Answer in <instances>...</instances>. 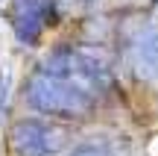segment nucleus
Wrapping results in <instances>:
<instances>
[{
  "mask_svg": "<svg viewBox=\"0 0 158 156\" xmlns=\"http://www.w3.org/2000/svg\"><path fill=\"white\" fill-rule=\"evenodd\" d=\"M41 74H50L56 80H68L97 97L111 86V56L102 47L91 44H76V47H59L47 53L38 65Z\"/></svg>",
  "mask_w": 158,
  "mask_h": 156,
  "instance_id": "nucleus-1",
  "label": "nucleus"
},
{
  "mask_svg": "<svg viewBox=\"0 0 158 156\" xmlns=\"http://www.w3.org/2000/svg\"><path fill=\"white\" fill-rule=\"evenodd\" d=\"M23 97L32 106L35 112H44V115H64V118H79L88 115L91 106L97 103V97H91L88 91H82L79 86L68 80H56L50 74H41L35 71L27 80L23 88Z\"/></svg>",
  "mask_w": 158,
  "mask_h": 156,
  "instance_id": "nucleus-2",
  "label": "nucleus"
},
{
  "mask_svg": "<svg viewBox=\"0 0 158 156\" xmlns=\"http://www.w3.org/2000/svg\"><path fill=\"white\" fill-rule=\"evenodd\" d=\"M12 150L15 156H64L73 145V133L62 124L23 118L12 127Z\"/></svg>",
  "mask_w": 158,
  "mask_h": 156,
  "instance_id": "nucleus-3",
  "label": "nucleus"
},
{
  "mask_svg": "<svg viewBox=\"0 0 158 156\" xmlns=\"http://www.w3.org/2000/svg\"><path fill=\"white\" fill-rule=\"evenodd\" d=\"M53 0H15V35L21 44H38L41 29L56 21Z\"/></svg>",
  "mask_w": 158,
  "mask_h": 156,
  "instance_id": "nucleus-4",
  "label": "nucleus"
},
{
  "mask_svg": "<svg viewBox=\"0 0 158 156\" xmlns=\"http://www.w3.org/2000/svg\"><path fill=\"white\" fill-rule=\"evenodd\" d=\"M132 62L141 80L152 82L158 80V27L149 24L135 35V50H132Z\"/></svg>",
  "mask_w": 158,
  "mask_h": 156,
  "instance_id": "nucleus-5",
  "label": "nucleus"
},
{
  "mask_svg": "<svg viewBox=\"0 0 158 156\" xmlns=\"http://www.w3.org/2000/svg\"><path fill=\"white\" fill-rule=\"evenodd\" d=\"M64 156H129V147L117 136H97V139L70 145V150Z\"/></svg>",
  "mask_w": 158,
  "mask_h": 156,
  "instance_id": "nucleus-6",
  "label": "nucleus"
},
{
  "mask_svg": "<svg viewBox=\"0 0 158 156\" xmlns=\"http://www.w3.org/2000/svg\"><path fill=\"white\" fill-rule=\"evenodd\" d=\"M9 86H12V65L3 62L0 65V115L6 112V103H9Z\"/></svg>",
  "mask_w": 158,
  "mask_h": 156,
  "instance_id": "nucleus-7",
  "label": "nucleus"
}]
</instances>
